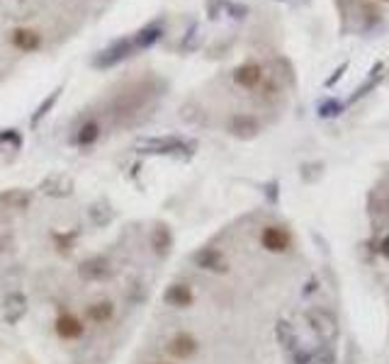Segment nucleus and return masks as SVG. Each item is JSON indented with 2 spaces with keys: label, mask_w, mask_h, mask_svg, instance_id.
Masks as SVG:
<instances>
[{
  "label": "nucleus",
  "mask_w": 389,
  "mask_h": 364,
  "mask_svg": "<svg viewBox=\"0 0 389 364\" xmlns=\"http://www.w3.org/2000/svg\"><path fill=\"white\" fill-rule=\"evenodd\" d=\"M149 289L136 231L73 257L47 301L40 364H107Z\"/></svg>",
  "instance_id": "nucleus-1"
},
{
  "label": "nucleus",
  "mask_w": 389,
  "mask_h": 364,
  "mask_svg": "<svg viewBox=\"0 0 389 364\" xmlns=\"http://www.w3.org/2000/svg\"><path fill=\"white\" fill-rule=\"evenodd\" d=\"M27 195L0 200V364H40L47 301L76 250V229H27Z\"/></svg>",
  "instance_id": "nucleus-2"
},
{
  "label": "nucleus",
  "mask_w": 389,
  "mask_h": 364,
  "mask_svg": "<svg viewBox=\"0 0 389 364\" xmlns=\"http://www.w3.org/2000/svg\"><path fill=\"white\" fill-rule=\"evenodd\" d=\"M304 321L309 325V330L316 335L321 345H333L341 335V328H338V318L333 316L328 308H319V306H309L304 311Z\"/></svg>",
  "instance_id": "nucleus-3"
},
{
  "label": "nucleus",
  "mask_w": 389,
  "mask_h": 364,
  "mask_svg": "<svg viewBox=\"0 0 389 364\" xmlns=\"http://www.w3.org/2000/svg\"><path fill=\"white\" fill-rule=\"evenodd\" d=\"M193 267H197L205 274H215V277H227L232 272V262H229L227 253L217 245H205L193 255Z\"/></svg>",
  "instance_id": "nucleus-4"
},
{
  "label": "nucleus",
  "mask_w": 389,
  "mask_h": 364,
  "mask_svg": "<svg viewBox=\"0 0 389 364\" xmlns=\"http://www.w3.org/2000/svg\"><path fill=\"white\" fill-rule=\"evenodd\" d=\"M261 119L251 112H237L227 119V131L237 139H253V136L261 134Z\"/></svg>",
  "instance_id": "nucleus-5"
},
{
  "label": "nucleus",
  "mask_w": 389,
  "mask_h": 364,
  "mask_svg": "<svg viewBox=\"0 0 389 364\" xmlns=\"http://www.w3.org/2000/svg\"><path fill=\"white\" fill-rule=\"evenodd\" d=\"M131 51H136L134 37H124V40H117V42L109 44V47L102 49V51L95 56V66L107 68V66H114V63H119L122 59L131 56Z\"/></svg>",
  "instance_id": "nucleus-6"
},
{
  "label": "nucleus",
  "mask_w": 389,
  "mask_h": 364,
  "mask_svg": "<svg viewBox=\"0 0 389 364\" xmlns=\"http://www.w3.org/2000/svg\"><path fill=\"white\" fill-rule=\"evenodd\" d=\"M234 78V85L241 87V90H256V87L263 83V66L258 61H246V63H241L237 71L232 73Z\"/></svg>",
  "instance_id": "nucleus-7"
},
{
  "label": "nucleus",
  "mask_w": 389,
  "mask_h": 364,
  "mask_svg": "<svg viewBox=\"0 0 389 364\" xmlns=\"http://www.w3.org/2000/svg\"><path fill=\"white\" fill-rule=\"evenodd\" d=\"M261 245L265 248L268 253L280 255V253L289 250L292 241H289V233L282 229V226H265V229L261 231Z\"/></svg>",
  "instance_id": "nucleus-8"
},
{
  "label": "nucleus",
  "mask_w": 389,
  "mask_h": 364,
  "mask_svg": "<svg viewBox=\"0 0 389 364\" xmlns=\"http://www.w3.org/2000/svg\"><path fill=\"white\" fill-rule=\"evenodd\" d=\"M382 78H385V63H375V66H372V71H370V75H368V80H365L363 85L355 87V92L350 95L348 102L353 104V102H358L360 97L368 95V92H372V90H375V87L382 83Z\"/></svg>",
  "instance_id": "nucleus-9"
},
{
  "label": "nucleus",
  "mask_w": 389,
  "mask_h": 364,
  "mask_svg": "<svg viewBox=\"0 0 389 364\" xmlns=\"http://www.w3.org/2000/svg\"><path fill=\"white\" fill-rule=\"evenodd\" d=\"M161 37H163V22H151V25H146L141 32H136L134 44L136 49H149L161 40Z\"/></svg>",
  "instance_id": "nucleus-10"
},
{
  "label": "nucleus",
  "mask_w": 389,
  "mask_h": 364,
  "mask_svg": "<svg viewBox=\"0 0 389 364\" xmlns=\"http://www.w3.org/2000/svg\"><path fill=\"white\" fill-rule=\"evenodd\" d=\"M13 44L20 49V51H35V49H40V35H37L35 30H15L13 32Z\"/></svg>",
  "instance_id": "nucleus-11"
},
{
  "label": "nucleus",
  "mask_w": 389,
  "mask_h": 364,
  "mask_svg": "<svg viewBox=\"0 0 389 364\" xmlns=\"http://www.w3.org/2000/svg\"><path fill=\"white\" fill-rule=\"evenodd\" d=\"M343 112H346V104H343L341 100H336V97H326V100L319 102V112L316 114H319L321 119H333Z\"/></svg>",
  "instance_id": "nucleus-12"
},
{
  "label": "nucleus",
  "mask_w": 389,
  "mask_h": 364,
  "mask_svg": "<svg viewBox=\"0 0 389 364\" xmlns=\"http://www.w3.org/2000/svg\"><path fill=\"white\" fill-rule=\"evenodd\" d=\"M306 364H336V347L333 345H319L311 350L309 362Z\"/></svg>",
  "instance_id": "nucleus-13"
},
{
  "label": "nucleus",
  "mask_w": 389,
  "mask_h": 364,
  "mask_svg": "<svg viewBox=\"0 0 389 364\" xmlns=\"http://www.w3.org/2000/svg\"><path fill=\"white\" fill-rule=\"evenodd\" d=\"M146 148H151L153 153H171V151H178V148H185V143L180 139H153V141H146Z\"/></svg>",
  "instance_id": "nucleus-14"
},
{
  "label": "nucleus",
  "mask_w": 389,
  "mask_h": 364,
  "mask_svg": "<svg viewBox=\"0 0 389 364\" xmlns=\"http://www.w3.org/2000/svg\"><path fill=\"white\" fill-rule=\"evenodd\" d=\"M197 32H200L197 25H193L188 32H185L183 42H180V49H183V51H195V49L200 47V35H197Z\"/></svg>",
  "instance_id": "nucleus-15"
},
{
  "label": "nucleus",
  "mask_w": 389,
  "mask_h": 364,
  "mask_svg": "<svg viewBox=\"0 0 389 364\" xmlns=\"http://www.w3.org/2000/svg\"><path fill=\"white\" fill-rule=\"evenodd\" d=\"M227 5L229 0H210V3H207V13H210L212 20H217L222 13H227Z\"/></svg>",
  "instance_id": "nucleus-16"
},
{
  "label": "nucleus",
  "mask_w": 389,
  "mask_h": 364,
  "mask_svg": "<svg viewBox=\"0 0 389 364\" xmlns=\"http://www.w3.org/2000/svg\"><path fill=\"white\" fill-rule=\"evenodd\" d=\"M227 13L232 15L234 20H244L246 15H249V8H246V5H241V3H232V0H229Z\"/></svg>",
  "instance_id": "nucleus-17"
},
{
  "label": "nucleus",
  "mask_w": 389,
  "mask_h": 364,
  "mask_svg": "<svg viewBox=\"0 0 389 364\" xmlns=\"http://www.w3.org/2000/svg\"><path fill=\"white\" fill-rule=\"evenodd\" d=\"M346 71H348V61H346V63H341V66H338L336 71H333L331 75H328V78L324 80V85H326V87H333V85H336L338 80L343 78V73H346Z\"/></svg>",
  "instance_id": "nucleus-18"
},
{
  "label": "nucleus",
  "mask_w": 389,
  "mask_h": 364,
  "mask_svg": "<svg viewBox=\"0 0 389 364\" xmlns=\"http://www.w3.org/2000/svg\"><path fill=\"white\" fill-rule=\"evenodd\" d=\"M377 250H380L382 257H387V260H389V233H385L380 238V243H377Z\"/></svg>",
  "instance_id": "nucleus-19"
},
{
  "label": "nucleus",
  "mask_w": 389,
  "mask_h": 364,
  "mask_svg": "<svg viewBox=\"0 0 389 364\" xmlns=\"http://www.w3.org/2000/svg\"><path fill=\"white\" fill-rule=\"evenodd\" d=\"M382 3H389V0H382Z\"/></svg>",
  "instance_id": "nucleus-20"
}]
</instances>
